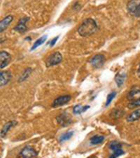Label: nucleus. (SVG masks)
I'll list each match as a JSON object with an SVG mask.
<instances>
[{
  "label": "nucleus",
  "instance_id": "nucleus-1",
  "mask_svg": "<svg viewBox=\"0 0 140 158\" xmlns=\"http://www.w3.org/2000/svg\"><path fill=\"white\" fill-rule=\"evenodd\" d=\"M97 31V23L93 19H86L78 28V33L81 36H90Z\"/></svg>",
  "mask_w": 140,
  "mask_h": 158
},
{
  "label": "nucleus",
  "instance_id": "nucleus-2",
  "mask_svg": "<svg viewBox=\"0 0 140 158\" xmlns=\"http://www.w3.org/2000/svg\"><path fill=\"white\" fill-rule=\"evenodd\" d=\"M128 12L133 17H140V0H130L127 4Z\"/></svg>",
  "mask_w": 140,
  "mask_h": 158
},
{
  "label": "nucleus",
  "instance_id": "nucleus-3",
  "mask_svg": "<svg viewBox=\"0 0 140 158\" xmlns=\"http://www.w3.org/2000/svg\"><path fill=\"white\" fill-rule=\"evenodd\" d=\"M109 149L112 150V154L109 158H117L120 155H122L124 153V151L122 150V145L119 141L113 140L109 143Z\"/></svg>",
  "mask_w": 140,
  "mask_h": 158
},
{
  "label": "nucleus",
  "instance_id": "nucleus-4",
  "mask_svg": "<svg viewBox=\"0 0 140 158\" xmlns=\"http://www.w3.org/2000/svg\"><path fill=\"white\" fill-rule=\"evenodd\" d=\"M63 60V56L60 52H54L52 53L46 60V65L47 67H50V66H55L57 64H59L61 61Z\"/></svg>",
  "mask_w": 140,
  "mask_h": 158
},
{
  "label": "nucleus",
  "instance_id": "nucleus-5",
  "mask_svg": "<svg viewBox=\"0 0 140 158\" xmlns=\"http://www.w3.org/2000/svg\"><path fill=\"white\" fill-rule=\"evenodd\" d=\"M56 121L61 127H67L72 123V118L67 113H62L56 117Z\"/></svg>",
  "mask_w": 140,
  "mask_h": 158
},
{
  "label": "nucleus",
  "instance_id": "nucleus-6",
  "mask_svg": "<svg viewBox=\"0 0 140 158\" xmlns=\"http://www.w3.org/2000/svg\"><path fill=\"white\" fill-rule=\"evenodd\" d=\"M105 61H106V58L103 54H97V55L94 56L92 58V60H90L92 66L95 69L101 68L105 64Z\"/></svg>",
  "mask_w": 140,
  "mask_h": 158
},
{
  "label": "nucleus",
  "instance_id": "nucleus-7",
  "mask_svg": "<svg viewBox=\"0 0 140 158\" xmlns=\"http://www.w3.org/2000/svg\"><path fill=\"white\" fill-rule=\"evenodd\" d=\"M20 156L23 158H36L37 156V152L33 147L26 146L21 151Z\"/></svg>",
  "mask_w": 140,
  "mask_h": 158
},
{
  "label": "nucleus",
  "instance_id": "nucleus-8",
  "mask_svg": "<svg viewBox=\"0 0 140 158\" xmlns=\"http://www.w3.org/2000/svg\"><path fill=\"white\" fill-rule=\"evenodd\" d=\"M70 100H71V96H70V95H63V96H60V97L56 98V99L53 101V102H52V107H53V108H56V107L63 106V105L68 103Z\"/></svg>",
  "mask_w": 140,
  "mask_h": 158
},
{
  "label": "nucleus",
  "instance_id": "nucleus-9",
  "mask_svg": "<svg viewBox=\"0 0 140 158\" xmlns=\"http://www.w3.org/2000/svg\"><path fill=\"white\" fill-rule=\"evenodd\" d=\"M11 57L7 51H1L0 52V69L5 68L11 61Z\"/></svg>",
  "mask_w": 140,
  "mask_h": 158
},
{
  "label": "nucleus",
  "instance_id": "nucleus-10",
  "mask_svg": "<svg viewBox=\"0 0 140 158\" xmlns=\"http://www.w3.org/2000/svg\"><path fill=\"white\" fill-rule=\"evenodd\" d=\"M29 21V18L28 17H25V18H23L19 21L18 24L15 26L14 30L21 33V34H24L27 31V27H26V23Z\"/></svg>",
  "mask_w": 140,
  "mask_h": 158
},
{
  "label": "nucleus",
  "instance_id": "nucleus-11",
  "mask_svg": "<svg viewBox=\"0 0 140 158\" xmlns=\"http://www.w3.org/2000/svg\"><path fill=\"white\" fill-rule=\"evenodd\" d=\"M139 98H140V88L139 87H133L127 95L128 101L133 102V101H135Z\"/></svg>",
  "mask_w": 140,
  "mask_h": 158
},
{
  "label": "nucleus",
  "instance_id": "nucleus-12",
  "mask_svg": "<svg viewBox=\"0 0 140 158\" xmlns=\"http://www.w3.org/2000/svg\"><path fill=\"white\" fill-rule=\"evenodd\" d=\"M12 21H13V16L12 15L6 16L3 20L0 21V34L3 33L10 26V24L12 23Z\"/></svg>",
  "mask_w": 140,
  "mask_h": 158
},
{
  "label": "nucleus",
  "instance_id": "nucleus-13",
  "mask_svg": "<svg viewBox=\"0 0 140 158\" xmlns=\"http://www.w3.org/2000/svg\"><path fill=\"white\" fill-rule=\"evenodd\" d=\"M11 79V73L8 71L0 72V87L7 85Z\"/></svg>",
  "mask_w": 140,
  "mask_h": 158
},
{
  "label": "nucleus",
  "instance_id": "nucleus-14",
  "mask_svg": "<svg viewBox=\"0 0 140 158\" xmlns=\"http://www.w3.org/2000/svg\"><path fill=\"white\" fill-rule=\"evenodd\" d=\"M139 119H140V109H136V110L133 111L126 117L127 122H134V121H137Z\"/></svg>",
  "mask_w": 140,
  "mask_h": 158
},
{
  "label": "nucleus",
  "instance_id": "nucleus-15",
  "mask_svg": "<svg viewBox=\"0 0 140 158\" xmlns=\"http://www.w3.org/2000/svg\"><path fill=\"white\" fill-rule=\"evenodd\" d=\"M16 124V122L15 121H10V122H8V123H6L5 124V126L3 127V128H2V130L0 131V137H2V138H5V136L8 134V132L10 131V129L14 126Z\"/></svg>",
  "mask_w": 140,
  "mask_h": 158
},
{
  "label": "nucleus",
  "instance_id": "nucleus-16",
  "mask_svg": "<svg viewBox=\"0 0 140 158\" xmlns=\"http://www.w3.org/2000/svg\"><path fill=\"white\" fill-rule=\"evenodd\" d=\"M104 140H105V137L104 136H102V135H95V136L91 138L90 142L93 145H98V144H101Z\"/></svg>",
  "mask_w": 140,
  "mask_h": 158
},
{
  "label": "nucleus",
  "instance_id": "nucleus-17",
  "mask_svg": "<svg viewBox=\"0 0 140 158\" xmlns=\"http://www.w3.org/2000/svg\"><path fill=\"white\" fill-rule=\"evenodd\" d=\"M124 115V111L121 109H114L111 113H110V116L113 119H120Z\"/></svg>",
  "mask_w": 140,
  "mask_h": 158
},
{
  "label": "nucleus",
  "instance_id": "nucleus-18",
  "mask_svg": "<svg viewBox=\"0 0 140 158\" xmlns=\"http://www.w3.org/2000/svg\"><path fill=\"white\" fill-rule=\"evenodd\" d=\"M125 78H126V73H118L115 76V81L118 85V87H121L125 81Z\"/></svg>",
  "mask_w": 140,
  "mask_h": 158
},
{
  "label": "nucleus",
  "instance_id": "nucleus-19",
  "mask_svg": "<svg viewBox=\"0 0 140 158\" xmlns=\"http://www.w3.org/2000/svg\"><path fill=\"white\" fill-rule=\"evenodd\" d=\"M31 73H32V69H31V68H26V69L23 72V73L21 74V76H20V78H19V82H24V81H25L26 79L30 76Z\"/></svg>",
  "mask_w": 140,
  "mask_h": 158
},
{
  "label": "nucleus",
  "instance_id": "nucleus-20",
  "mask_svg": "<svg viewBox=\"0 0 140 158\" xmlns=\"http://www.w3.org/2000/svg\"><path fill=\"white\" fill-rule=\"evenodd\" d=\"M47 40V35H43V36H41L40 38H38L35 43H34V45H33V47L31 48V50H35L37 48H38L39 46H41L42 44H44V42Z\"/></svg>",
  "mask_w": 140,
  "mask_h": 158
},
{
  "label": "nucleus",
  "instance_id": "nucleus-21",
  "mask_svg": "<svg viewBox=\"0 0 140 158\" xmlns=\"http://www.w3.org/2000/svg\"><path fill=\"white\" fill-rule=\"evenodd\" d=\"M74 135V132L73 131H67V132H65V133H63L60 138H59V140H60V142H63V141H64V140H67V139H71V137Z\"/></svg>",
  "mask_w": 140,
  "mask_h": 158
},
{
  "label": "nucleus",
  "instance_id": "nucleus-22",
  "mask_svg": "<svg viewBox=\"0 0 140 158\" xmlns=\"http://www.w3.org/2000/svg\"><path fill=\"white\" fill-rule=\"evenodd\" d=\"M128 107H129L130 109H134V108L140 107V98H139V99H137V100H135V101L129 102Z\"/></svg>",
  "mask_w": 140,
  "mask_h": 158
},
{
  "label": "nucleus",
  "instance_id": "nucleus-23",
  "mask_svg": "<svg viewBox=\"0 0 140 158\" xmlns=\"http://www.w3.org/2000/svg\"><path fill=\"white\" fill-rule=\"evenodd\" d=\"M115 96H116V92H115V91H113V92H111V93H109V94L107 95V102H106V106H107V105H109V104H110V102H112V100L115 98Z\"/></svg>",
  "mask_w": 140,
  "mask_h": 158
},
{
  "label": "nucleus",
  "instance_id": "nucleus-24",
  "mask_svg": "<svg viewBox=\"0 0 140 158\" xmlns=\"http://www.w3.org/2000/svg\"><path fill=\"white\" fill-rule=\"evenodd\" d=\"M73 112H74L75 114H81V113H82V106H81V105H76V106L74 107Z\"/></svg>",
  "mask_w": 140,
  "mask_h": 158
},
{
  "label": "nucleus",
  "instance_id": "nucleus-25",
  "mask_svg": "<svg viewBox=\"0 0 140 158\" xmlns=\"http://www.w3.org/2000/svg\"><path fill=\"white\" fill-rule=\"evenodd\" d=\"M59 39V35H57V36H55L51 41H50V47H53L54 45H55V43H56V41Z\"/></svg>",
  "mask_w": 140,
  "mask_h": 158
},
{
  "label": "nucleus",
  "instance_id": "nucleus-26",
  "mask_svg": "<svg viewBox=\"0 0 140 158\" xmlns=\"http://www.w3.org/2000/svg\"><path fill=\"white\" fill-rule=\"evenodd\" d=\"M89 108H90V106H89V105H86V106L82 107V113H84L85 111H87V110H88Z\"/></svg>",
  "mask_w": 140,
  "mask_h": 158
},
{
  "label": "nucleus",
  "instance_id": "nucleus-27",
  "mask_svg": "<svg viewBox=\"0 0 140 158\" xmlns=\"http://www.w3.org/2000/svg\"><path fill=\"white\" fill-rule=\"evenodd\" d=\"M137 74H138V76L140 77V64H139V66H138V69H137Z\"/></svg>",
  "mask_w": 140,
  "mask_h": 158
},
{
  "label": "nucleus",
  "instance_id": "nucleus-28",
  "mask_svg": "<svg viewBox=\"0 0 140 158\" xmlns=\"http://www.w3.org/2000/svg\"><path fill=\"white\" fill-rule=\"evenodd\" d=\"M25 40H31V37H26Z\"/></svg>",
  "mask_w": 140,
  "mask_h": 158
}]
</instances>
